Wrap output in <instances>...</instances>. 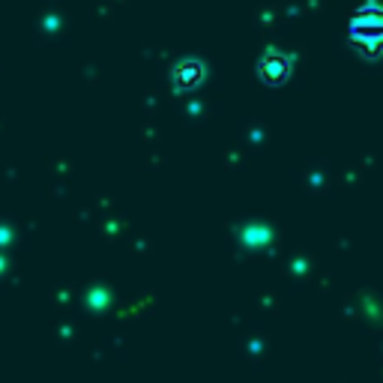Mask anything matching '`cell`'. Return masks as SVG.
I'll return each mask as SVG.
<instances>
[{"label": "cell", "mask_w": 383, "mask_h": 383, "mask_svg": "<svg viewBox=\"0 0 383 383\" xmlns=\"http://www.w3.org/2000/svg\"><path fill=\"white\" fill-rule=\"evenodd\" d=\"M288 72H291V63L281 58V54H266L261 60V78L266 84H281L288 78Z\"/></svg>", "instance_id": "6da1fadb"}, {"label": "cell", "mask_w": 383, "mask_h": 383, "mask_svg": "<svg viewBox=\"0 0 383 383\" xmlns=\"http://www.w3.org/2000/svg\"><path fill=\"white\" fill-rule=\"evenodd\" d=\"M204 78V66L201 63H195V60H189V63H180L177 69H174V84L180 90H189V87H195L198 81Z\"/></svg>", "instance_id": "7a4b0ae2"}]
</instances>
